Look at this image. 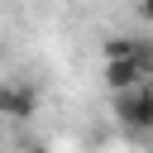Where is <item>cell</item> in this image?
Listing matches in <instances>:
<instances>
[{
	"instance_id": "cell-2",
	"label": "cell",
	"mask_w": 153,
	"mask_h": 153,
	"mask_svg": "<svg viewBox=\"0 0 153 153\" xmlns=\"http://www.w3.org/2000/svg\"><path fill=\"white\" fill-rule=\"evenodd\" d=\"M38 100H43V91L33 81H24V76H5L0 81V120L24 124V120L38 115Z\"/></svg>"
},
{
	"instance_id": "cell-4",
	"label": "cell",
	"mask_w": 153,
	"mask_h": 153,
	"mask_svg": "<svg viewBox=\"0 0 153 153\" xmlns=\"http://www.w3.org/2000/svg\"><path fill=\"white\" fill-rule=\"evenodd\" d=\"M29 153H53V148H43V143H33V148H29Z\"/></svg>"
},
{
	"instance_id": "cell-3",
	"label": "cell",
	"mask_w": 153,
	"mask_h": 153,
	"mask_svg": "<svg viewBox=\"0 0 153 153\" xmlns=\"http://www.w3.org/2000/svg\"><path fill=\"white\" fill-rule=\"evenodd\" d=\"M139 14H143V24H153V0H139Z\"/></svg>"
},
{
	"instance_id": "cell-1",
	"label": "cell",
	"mask_w": 153,
	"mask_h": 153,
	"mask_svg": "<svg viewBox=\"0 0 153 153\" xmlns=\"http://www.w3.org/2000/svg\"><path fill=\"white\" fill-rule=\"evenodd\" d=\"M115 96V120L129 134H153V81H139L129 91H110Z\"/></svg>"
}]
</instances>
